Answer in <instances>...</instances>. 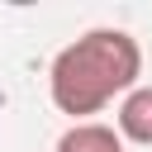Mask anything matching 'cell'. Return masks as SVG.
<instances>
[{
  "label": "cell",
  "instance_id": "6da1fadb",
  "mask_svg": "<svg viewBox=\"0 0 152 152\" xmlns=\"http://www.w3.org/2000/svg\"><path fill=\"white\" fill-rule=\"evenodd\" d=\"M142 76V48L124 28H90L52 57V104L71 119L100 114L114 95H128Z\"/></svg>",
  "mask_w": 152,
  "mask_h": 152
},
{
  "label": "cell",
  "instance_id": "7a4b0ae2",
  "mask_svg": "<svg viewBox=\"0 0 152 152\" xmlns=\"http://www.w3.org/2000/svg\"><path fill=\"white\" fill-rule=\"evenodd\" d=\"M119 133L128 142L152 147V86H133L119 104Z\"/></svg>",
  "mask_w": 152,
  "mask_h": 152
},
{
  "label": "cell",
  "instance_id": "3957f363",
  "mask_svg": "<svg viewBox=\"0 0 152 152\" xmlns=\"http://www.w3.org/2000/svg\"><path fill=\"white\" fill-rule=\"evenodd\" d=\"M57 152H124V138L104 124H71L57 138Z\"/></svg>",
  "mask_w": 152,
  "mask_h": 152
}]
</instances>
